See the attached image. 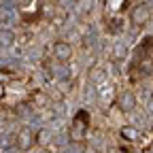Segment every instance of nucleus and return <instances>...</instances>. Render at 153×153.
Masks as SVG:
<instances>
[{
	"instance_id": "nucleus-1",
	"label": "nucleus",
	"mask_w": 153,
	"mask_h": 153,
	"mask_svg": "<svg viewBox=\"0 0 153 153\" xmlns=\"http://www.w3.org/2000/svg\"><path fill=\"white\" fill-rule=\"evenodd\" d=\"M87 130H89V115L85 111H79L74 115V119H72V130H70L72 140L83 143L85 136H87Z\"/></svg>"
},
{
	"instance_id": "nucleus-2",
	"label": "nucleus",
	"mask_w": 153,
	"mask_h": 153,
	"mask_svg": "<svg viewBox=\"0 0 153 153\" xmlns=\"http://www.w3.org/2000/svg\"><path fill=\"white\" fill-rule=\"evenodd\" d=\"M149 17H151V11L147 4H138V7H134V11L130 13V19H132V24L134 26H143L149 22Z\"/></svg>"
},
{
	"instance_id": "nucleus-3",
	"label": "nucleus",
	"mask_w": 153,
	"mask_h": 153,
	"mask_svg": "<svg viewBox=\"0 0 153 153\" xmlns=\"http://www.w3.org/2000/svg\"><path fill=\"white\" fill-rule=\"evenodd\" d=\"M53 51H55L57 62H68L70 57H72V47H70L68 43H55Z\"/></svg>"
},
{
	"instance_id": "nucleus-4",
	"label": "nucleus",
	"mask_w": 153,
	"mask_h": 153,
	"mask_svg": "<svg viewBox=\"0 0 153 153\" xmlns=\"http://www.w3.org/2000/svg\"><path fill=\"white\" fill-rule=\"evenodd\" d=\"M123 24H126V17H123L121 13H115V17H108V22H106V26L111 28V32H113V34L121 32Z\"/></svg>"
},
{
	"instance_id": "nucleus-5",
	"label": "nucleus",
	"mask_w": 153,
	"mask_h": 153,
	"mask_svg": "<svg viewBox=\"0 0 153 153\" xmlns=\"http://www.w3.org/2000/svg\"><path fill=\"white\" fill-rule=\"evenodd\" d=\"M117 104H119V108L121 111H132L134 108V104H136V100H134V96L132 94H121L119 96V100H117Z\"/></svg>"
},
{
	"instance_id": "nucleus-6",
	"label": "nucleus",
	"mask_w": 153,
	"mask_h": 153,
	"mask_svg": "<svg viewBox=\"0 0 153 153\" xmlns=\"http://www.w3.org/2000/svg\"><path fill=\"white\" fill-rule=\"evenodd\" d=\"M121 136H123L126 140H130V143H136L140 134L136 132V128H132V126H123V128H121Z\"/></svg>"
},
{
	"instance_id": "nucleus-7",
	"label": "nucleus",
	"mask_w": 153,
	"mask_h": 153,
	"mask_svg": "<svg viewBox=\"0 0 153 153\" xmlns=\"http://www.w3.org/2000/svg\"><path fill=\"white\" fill-rule=\"evenodd\" d=\"M126 0H108V7H113V13H121Z\"/></svg>"
},
{
	"instance_id": "nucleus-8",
	"label": "nucleus",
	"mask_w": 153,
	"mask_h": 153,
	"mask_svg": "<svg viewBox=\"0 0 153 153\" xmlns=\"http://www.w3.org/2000/svg\"><path fill=\"white\" fill-rule=\"evenodd\" d=\"M19 147H22V149H28V147H30V134H28V132L19 134Z\"/></svg>"
},
{
	"instance_id": "nucleus-9",
	"label": "nucleus",
	"mask_w": 153,
	"mask_h": 153,
	"mask_svg": "<svg viewBox=\"0 0 153 153\" xmlns=\"http://www.w3.org/2000/svg\"><path fill=\"white\" fill-rule=\"evenodd\" d=\"M34 102H36L38 106H45V104H47V96H45V94H34Z\"/></svg>"
},
{
	"instance_id": "nucleus-10",
	"label": "nucleus",
	"mask_w": 153,
	"mask_h": 153,
	"mask_svg": "<svg viewBox=\"0 0 153 153\" xmlns=\"http://www.w3.org/2000/svg\"><path fill=\"white\" fill-rule=\"evenodd\" d=\"M4 96H7V87H4L2 83H0V100H2V98H4Z\"/></svg>"
},
{
	"instance_id": "nucleus-11",
	"label": "nucleus",
	"mask_w": 153,
	"mask_h": 153,
	"mask_svg": "<svg viewBox=\"0 0 153 153\" xmlns=\"http://www.w3.org/2000/svg\"><path fill=\"white\" fill-rule=\"evenodd\" d=\"M111 153H128V151H126V149H119V147H117V149H113Z\"/></svg>"
},
{
	"instance_id": "nucleus-12",
	"label": "nucleus",
	"mask_w": 153,
	"mask_h": 153,
	"mask_svg": "<svg viewBox=\"0 0 153 153\" xmlns=\"http://www.w3.org/2000/svg\"><path fill=\"white\" fill-rule=\"evenodd\" d=\"M128 153H143V149H136V151H128Z\"/></svg>"
}]
</instances>
